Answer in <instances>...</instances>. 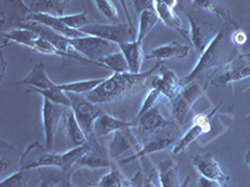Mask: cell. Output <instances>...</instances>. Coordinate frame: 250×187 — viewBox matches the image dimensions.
<instances>
[{"label":"cell","instance_id":"16","mask_svg":"<svg viewBox=\"0 0 250 187\" xmlns=\"http://www.w3.org/2000/svg\"><path fill=\"white\" fill-rule=\"evenodd\" d=\"M191 164L194 168L202 175V177L209 180H215L219 182H227L229 180L227 175L223 172L220 165L214 159L213 153H202L191 157Z\"/></svg>","mask_w":250,"mask_h":187},{"label":"cell","instance_id":"4","mask_svg":"<svg viewBox=\"0 0 250 187\" xmlns=\"http://www.w3.org/2000/svg\"><path fill=\"white\" fill-rule=\"evenodd\" d=\"M80 31L89 37H102L118 45L133 43L137 40L138 35L130 20L126 24H89L85 28L80 29Z\"/></svg>","mask_w":250,"mask_h":187},{"label":"cell","instance_id":"40","mask_svg":"<svg viewBox=\"0 0 250 187\" xmlns=\"http://www.w3.org/2000/svg\"><path fill=\"white\" fill-rule=\"evenodd\" d=\"M131 4L134 5L138 14H140V13L146 10V9L154 8V0H137V1H133Z\"/></svg>","mask_w":250,"mask_h":187},{"label":"cell","instance_id":"8","mask_svg":"<svg viewBox=\"0 0 250 187\" xmlns=\"http://www.w3.org/2000/svg\"><path fill=\"white\" fill-rule=\"evenodd\" d=\"M207 89V85L202 86L198 81H193L185 85L178 95L170 101L171 117L178 125L184 124L188 113L190 111L194 102L199 99Z\"/></svg>","mask_w":250,"mask_h":187},{"label":"cell","instance_id":"42","mask_svg":"<svg viewBox=\"0 0 250 187\" xmlns=\"http://www.w3.org/2000/svg\"><path fill=\"white\" fill-rule=\"evenodd\" d=\"M1 62H3V65H1V77L4 76V73H5V69H6V61L4 59V54L1 53Z\"/></svg>","mask_w":250,"mask_h":187},{"label":"cell","instance_id":"12","mask_svg":"<svg viewBox=\"0 0 250 187\" xmlns=\"http://www.w3.org/2000/svg\"><path fill=\"white\" fill-rule=\"evenodd\" d=\"M225 73L213 81L216 86H227L230 82L239 81L250 76V54L239 55L224 65Z\"/></svg>","mask_w":250,"mask_h":187},{"label":"cell","instance_id":"44","mask_svg":"<svg viewBox=\"0 0 250 187\" xmlns=\"http://www.w3.org/2000/svg\"><path fill=\"white\" fill-rule=\"evenodd\" d=\"M39 187H53V185H51V181H49V180H44Z\"/></svg>","mask_w":250,"mask_h":187},{"label":"cell","instance_id":"36","mask_svg":"<svg viewBox=\"0 0 250 187\" xmlns=\"http://www.w3.org/2000/svg\"><path fill=\"white\" fill-rule=\"evenodd\" d=\"M162 97H163V95L159 93V91L156 90V89H150V90L148 91V94H146V96H145V100L142 105V109L139 110V112H138V115L135 119L140 117L143 113L146 112L148 110H150V109L154 108V106H156V102L160 101V99H162Z\"/></svg>","mask_w":250,"mask_h":187},{"label":"cell","instance_id":"30","mask_svg":"<svg viewBox=\"0 0 250 187\" xmlns=\"http://www.w3.org/2000/svg\"><path fill=\"white\" fill-rule=\"evenodd\" d=\"M193 5L199 6V8L204 9L207 12L213 13L218 18L227 20V21H231V14L230 9L224 1H219V0H199V1H191Z\"/></svg>","mask_w":250,"mask_h":187},{"label":"cell","instance_id":"46","mask_svg":"<svg viewBox=\"0 0 250 187\" xmlns=\"http://www.w3.org/2000/svg\"><path fill=\"white\" fill-rule=\"evenodd\" d=\"M248 156H250V151H249V152H248Z\"/></svg>","mask_w":250,"mask_h":187},{"label":"cell","instance_id":"15","mask_svg":"<svg viewBox=\"0 0 250 187\" xmlns=\"http://www.w3.org/2000/svg\"><path fill=\"white\" fill-rule=\"evenodd\" d=\"M131 149H142L139 137L134 133L133 128L123 129L113 133L108 152L111 159L117 160Z\"/></svg>","mask_w":250,"mask_h":187},{"label":"cell","instance_id":"20","mask_svg":"<svg viewBox=\"0 0 250 187\" xmlns=\"http://www.w3.org/2000/svg\"><path fill=\"white\" fill-rule=\"evenodd\" d=\"M108 150L103 145L97 144L91 146L90 150L83 155L82 159L77 162V165L83 166V168H111L110 159H109Z\"/></svg>","mask_w":250,"mask_h":187},{"label":"cell","instance_id":"35","mask_svg":"<svg viewBox=\"0 0 250 187\" xmlns=\"http://www.w3.org/2000/svg\"><path fill=\"white\" fill-rule=\"evenodd\" d=\"M62 23L65 24L68 28L74 29V30H79L83 28H85L86 25H89L90 23V19L88 18L86 13H77V14H70V15H64V17L60 18Z\"/></svg>","mask_w":250,"mask_h":187},{"label":"cell","instance_id":"1","mask_svg":"<svg viewBox=\"0 0 250 187\" xmlns=\"http://www.w3.org/2000/svg\"><path fill=\"white\" fill-rule=\"evenodd\" d=\"M160 66H162V61L156 62L150 70L139 73V74H131V73L113 74L110 77L104 80L102 85L98 86L91 93L85 94L84 96L95 105L120 101L125 97L131 96L134 94L148 88L149 80L155 71L159 70Z\"/></svg>","mask_w":250,"mask_h":187},{"label":"cell","instance_id":"11","mask_svg":"<svg viewBox=\"0 0 250 187\" xmlns=\"http://www.w3.org/2000/svg\"><path fill=\"white\" fill-rule=\"evenodd\" d=\"M148 86L150 89H156V90L162 94L163 96L169 99L170 101L184 88L182 85V82H180V79L178 77V75L173 70H170V69L165 68L164 65H162L159 68V74L156 75V76L153 75L150 77V80L148 82Z\"/></svg>","mask_w":250,"mask_h":187},{"label":"cell","instance_id":"31","mask_svg":"<svg viewBox=\"0 0 250 187\" xmlns=\"http://www.w3.org/2000/svg\"><path fill=\"white\" fill-rule=\"evenodd\" d=\"M131 181H129L123 172L120 171V168H118L117 166H111L110 172H108L106 175H104L100 179L99 184L97 187H130Z\"/></svg>","mask_w":250,"mask_h":187},{"label":"cell","instance_id":"24","mask_svg":"<svg viewBox=\"0 0 250 187\" xmlns=\"http://www.w3.org/2000/svg\"><path fill=\"white\" fill-rule=\"evenodd\" d=\"M120 51L125 56L129 65V71L131 74H139L140 68L143 65L144 60V53H143V43L139 41H133V43H125L119 45Z\"/></svg>","mask_w":250,"mask_h":187},{"label":"cell","instance_id":"32","mask_svg":"<svg viewBox=\"0 0 250 187\" xmlns=\"http://www.w3.org/2000/svg\"><path fill=\"white\" fill-rule=\"evenodd\" d=\"M100 64L105 66L106 69H110L114 74H124V73H130L129 71L128 61L123 55L122 51L114 53V54L109 55V56L104 57L100 60Z\"/></svg>","mask_w":250,"mask_h":187},{"label":"cell","instance_id":"38","mask_svg":"<svg viewBox=\"0 0 250 187\" xmlns=\"http://www.w3.org/2000/svg\"><path fill=\"white\" fill-rule=\"evenodd\" d=\"M28 170H21L18 171V172L13 173L6 179L1 180V184L0 187H23L24 182H25V175Z\"/></svg>","mask_w":250,"mask_h":187},{"label":"cell","instance_id":"29","mask_svg":"<svg viewBox=\"0 0 250 187\" xmlns=\"http://www.w3.org/2000/svg\"><path fill=\"white\" fill-rule=\"evenodd\" d=\"M105 79H90V80H83V81L68 82V84H60L58 88L60 90L65 91V93L71 94H79V95H85V94L91 93L93 90L102 85Z\"/></svg>","mask_w":250,"mask_h":187},{"label":"cell","instance_id":"37","mask_svg":"<svg viewBox=\"0 0 250 187\" xmlns=\"http://www.w3.org/2000/svg\"><path fill=\"white\" fill-rule=\"evenodd\" d=\"M33 50L38 51L40 54H45V55H58V56H62L59 51L54 48L53 44H50L48 40H45L44 37H38L35 40L34 45H33Z\"/></svg>","mask_w":250,"mask_h":187},{"label":"cell","instance_id":"9","mask_svg":"<svg viewBox=\"0 0 250 187\" xmlns=\"http://www.w3.org/2000/svg\"><path fill=\"white\" fill-rule=\"evenodd\" d=\"M69 108H64L43 99V109H42V119H43V129L45 135V146L44 150L48 152H54V140L59 124L65 116Z\"/></svg>","mask_w":250,"mask_h":187},{"label":"cell","instance_id":"25","mask_svg":"<svg viewBox=\"0 0 250 187\" xmlns=\"http://www.w3.org/2000/svg\"><path fill=\"white\" fill-rule=\"evenodd\" d=\"M18 85H26L29 88L35 89H51L54 88L57 84H54L48 77L45 66H44L43 62H39V64H37L34 68L31 69L30 73L23 80H20L18 82Z\"/></svg>","mask_w":250,"mask_h":187},{"label":"cell","instance_id":"39","mask_svg":"<svg viewBox=\"0 0 250 187\" xmlns=\"http://www.w3.org/2000/svg\"><path fill=\"white\" fill-rule=\"evenodd\" d=\"M247 40H248V37L247 34H245V31L240 30V29H236L233 34H231V41L238 46L244 45V44L247 43Z\"/></svg>","mask_w":250,"mask_h":187},{"label":"cell","instance_id":"26","mask_svg":"<svg viewBox=\"0 0 250 187\" xmlns=\"http://www.w3.org/2000/svg\"><path fill=\"white\" fill-rule=\"evenodd\" d=\"M38 37L39 35L25 28H14L9 31H1L3 46H5L8 43H17L31 49Z\"/></svg>","mask_w":250,"mask_h":187},{"label":"cell","instance_id":"22","mask_svg":"<svg viewBox=\"0 0 250 187\" xmlns=\"http://www.w3.org/2000/svg\"><path fill=\"white\" fill-rule=\"evenodd\" d=\"M159 179L162 187H188L190 177H187L184 184L180 186L179 182V170L178 164L174 160H167L158 165Z\"/></svg>","mask_w":250,"mask_h":187},{"label":"cell","instance_id":"27","mask_svg":"<svg viewBox=\"0 0 250 187\" xmlns=\"http://www.w3.org/2000/svg\"><path fill=\"white\" fill-rule=\"evenodd\" d=\"M159 20V17L156 14L155 9L150 8L146 9L144 12L139 14V26H138V35H137V41L143 43V40L146 37V35L153 30L154 26L156 25Z\"/></svg>","mask_w":250,"mask_h":187},{"label":"cell","instance_id":"10","mask_svg":"<svg viewBox=\"0 0 250 187\" xmlns=\"http://www.w3.org/2000/svg\"><path fill=\"white\" fill-rule=\"evenodd\" d=\"M185 15L188 17V20L190 23V40L193 46L198 53L202 54L203 51L208 48V45L214 40V37L218 35L220 30L215 28L211 23L200 18L199 15L193 12H188L184 9Z\"/></svg>","mask_w":250,"mask_h":187},{"label":"cell","instance_id":"21","mask_svg":"<svg viewBox=\"0 0 250 187\" xmlns=\"http://www.w3.org/2000/svg\"><path fill=\"white\" fill-rule=\"evenodd\" d=\"M190 51V46L184 45L179 43H170L165 45L158 46L146 55V59H158L163 60H174V59H185Z\"/></svg>","mask_w":250,"mask_h":187},{"label":"cell","instance_id":"43","mask_svg":"<svg viewBox=\"0 0 250 187\" xmlns=\"http://www.w3.org/2000/svg\"><path fill=\"white\" fill-rule=\"evenodd\" d=\"M54 187H73V186H71L70 182H68V181H60V182H58Z\"/></svg>","mask_w":250,"mask_h":187},{"label":"cell","instance_id":"23","mask_svg":"<svg viewBox=\"0 0 250 187\" xmlns=\"http://www.w3.org/2000/svg\"><path fill=\"white\" fill-rule=\"evenodd\" d=\"M64 129H65L66 139H68L69 144L73 146V149L88 144L86 135L84 133L83 129L80 128L79 122L75 119L71 109L66 110L65 116H64Z\"/></svg>","mask_w":250,"mask_h":187},{"label":"cell","instance_id":"14","mask_svg":"<svg viewBox=\"0 0 250 187\" xmlns=\"http://www.w3.org/2000/svg\"><path fill=\"white\" fill-rule=\"evenodd\" d=\"M216 110H218V108L214 109L210 113H200V115L194 117L191 128L189 129V130H188L179 140H178V142H176L175 145H174V149H173L174 155L184 151L185 149L191 144V142H194L198 137L202 136L203 133H207L208 131L210 130L211 116L215 113Z\"/></svg>","mask_w":250,"mask_h":187},{"label":"cell","instance_id":"18","mask_svg":"<svg viewBox=\"0 0 250 187\" xmlns=\"http://www.w3.org/2000/svg\"><path fill=\"white\" fill-rule=\"evenodd\" d=\"M178 4L176 0H171V1H165V0H154V9H155L156 14L159 17V19L162 20L163 23L165 24L169 28H173L174 30H176L179 34H182L183 37L187 40L190 41V35L187 30L182 28V21H180V18L175 14L174 12V6Z\"/></svg>","mask_w":250,"mask_h":187},{"label":"cell","instance_id":"13","mask_svg":"<svg viewBox=\"0 0 250 187\" xmlns=\"http://www.w3.org/2000/svg\"><path fill=\"white\" fill-rule=\"evenodd\" d=\"M134 128L137 129L138 132L140 133V136L143 137L142 142L144 141L148 136H150L151 133L155 131L162 130L164 128H168L170 125L174 124V121L167 120L162 113H160L159 109L154 106L150 110L144 112L140 117L134 120Z\"/></svg>","mask_w":250,"mask_h":187},{"label":"cell","instance_id":"6","mask_svg":"<svg viewBox=\"0 0 250 187\" xmlns=\"http://www.w3.org/2000/svg\"><path fill=\"white\" fill-rule=\"evenodd\" d=\"M70 43L74 46L77 53L94 62H99L104 57L109 56L114 53H118V49H119L118 44H114L108 40L102 39V37H89V35L77 37V39H70Z\"/></svg>","mask_w":250,"mask_h":187},{"label":"cell","instance_id":"41","mask_svg":"<svg viewBox=\"0 0 250 187\" xmlns=\"http://www.w3.org/2000/svg\"><path fill=\"white\" fill-rule=\"evenodd\" d=\"M198 187H223L222 182L215 181V180H209L205 177H200L198 181Z\"/></svg>","mask_w":250,"mask_h":187},{"label":"cell","instance_id":"2","mask_svg":"<svg viewBox=\"0 0 250 187\" xmlns=\"http://www.w3.org/2000/svg\"><path fill=\"white\" fill-rule=\"evenodd\" d=\"M225 46H227V35H225V29H223V30L219 31L218 35L208 45V48L203 51L200 59L198 60L190 74L180 79L182 85L185 86L190 82L196 81V79L200 77V75L218 68L220 65V60L225 54Z\"/></svg>","mask_w":250,"mask_h":187},{"label":"cell","instance_id":"5","mask_svg":"<svg viewBox=\"0 0 250 187\" xmlns=\"http://www.w3.org/2000/svg\"><path fill=\"white\" fill-rule=\"evenodd\" d=\"M90 144L88 142V144L83 145V146L71 149V150L62 153L48 152V151H45L44 153H40L34 162L25 165L23 170H30V168H58L62 171H66L73 165L77 164L82 159L83 155L90 150Z\"/></svg>","mask_w":250,"mask_h":187},{"label":"cell","instance_id":"3","mask_svg":"<svg viewBox=\"0 0 250 187\" xmlns=\"http://www.w3.org/2000/svg\"><path fill=\"white\" fill-rule=\"evenodd\" d=\"M66 94H68V96L71 102V111L74 113L77 121L79 122L80 128L83 129L84 133L86 135V139H88V142L90 144V146L99 144L98 140L95 139V136H94V122L97 121L98 117L104 111L98 105L89 101L84 95L71 93Z\"/></svg>","mask_w":250,"mask_h":187},{"label":"cell","instance_id":"17","mask_svg":"<svg viewBox=\"0 0 250 187\" xmlns=\"http://www.w3.org/2000/svg\"><path fill=\"white\" fill-rule=\"evenodd\" d=\"M28 14H45L62 18L65 15L66 0H24L21 1Z\"/></svg>","mask_w":250,"mask_h":187},{"label":"cell","instance_id":"34","mask_svg":"<svg viewBox=\"0 0 250 187\" xmlns=\"http://www.w3.org/2000/svg\"><path fill=\"white\" fill-rule=\"evenodd\" d=\"M94 5L97 6V9L102 13L104 17L108 20H110L113 24H122L120 23V17L118 13V9L114 4V1H109V0H95Z\"/></svg>","mask_w":250,"mask_h":187},{"label":"cell","instance_id":"7","mask_svg":"<svg viewBox=\"0 0 250 187\" xmlns=\"http://www.w3.org/2000/svg\"><path fill=\"white\" fill-rule=\"evenodd\" d=\"M170 126H174V124L170 125ZM170 126L151 133L150 136H148L142 142V149L137 153H134L131 157H128V159L122 160L120 164L133 162L134 160L143 159V157H146L150 153L164 151L170 148V146H173V145H175V141L178 140V130L175 128H170Z\"/></svg>","mask_w":250,"mask_h":187},{"label":"cell","instance_id":"28","mask_svg":"<svg viewBox=\"0 0 250 187\" xmlns=\"http://www.w3.org/2000/svg\"><path fill=\"white\" fill-rule=\"evenodd\" d=\"M28 93H35L39 94L43 96V99L49 100V101L54 102L57 105L64 106V108H69L70 109L71 102L70 99H69L68 94L65 91L60 90L58 88V85H55L54 88L51 89H35V88H30L28 90Z\"/></svg>","mask_w":250,"mask_h":187},{"label":"cell","instance_id":"19","mask_svg":"<svg viewBox=\"0 0 250 187\" xmlns=\"http://www.w3.org/2000/svg\"><path fill=\"white\" fill-rule=\"evenodd\" d=\"M134 128L133 121H124V120L115 119L114 116L106 112H103L97 121L94 122V136L95 139H104L111 133L117 131L123 130V129Z\"/></svg>","mask_w":250,"mask_h":187},{"label":"cell","instance_id":"33","mask_svg":"<svg viewBox=\"0 0 250 187\" xmlns=\"http://www.w3.org/2000/svg\"><path fill=\"white\" fill-rule=\"evenodd\" d=\"M143 184L142 187H162L159 179L158 168H154L153 164L146 157H143Z\"/></svg>","mask_w":250,"mask_h":187},{"label":"cell","instance_id":"45","mask_svg":"<svg viewBox=\"0 0 250 187\" xmlns=\"http://www.w3.org/2000/svg\"><path fill=\"white\" fill-rule=\"evenodd\" d=\"M245 160H247V162H248V164L250 165V156H248V155H247V157H245Z\"/></svg>","mask_w":250,"mask_h":187}]
</instances>
